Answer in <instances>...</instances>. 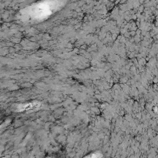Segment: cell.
<instances>
[{
	"mask_svg": "<svg viewBox=\"0 0 158 158\" xmlns=\"http://www.w3.org/2000/svg\"><path fill=\"white\" fill-rule=\"evenodd\" d=\"M60 1H46L32 5L22 10V15L28 20H40L52 15L61 6Z\"/></svg>",
	"mask_w": 158,
	"mask_h": 158,
	"instance_id": "cell-1",
	"label": "cell"
},
{
	"mask_svg": "<svg viewBox=\"0 0 158 158\" xmlns=\"http://www.w3.org/2000/svg\"><path fill=\"white\" fill-rule=\"evenodd\" d=\"M102 154L97 152V153H91L86 156L84 158H102Z\"/></svg>",
	"mask_w": 158,
	"mask_h": 158,
	"instance_id": "cell-2",
	"label": "cell"
}]
</instances>
